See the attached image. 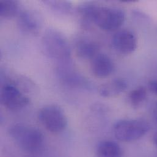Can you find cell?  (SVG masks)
I'll list each match as a JSON object with an SVG mask.
<instances>
[{
  "mask_svg": "<svg viewBox=\"0 0 157 157\" xmlns=\"http://www.w3.org/2000/svg\"><path fill=\"white\" fill-rule=\"evenodd\" d=\"M9 134L22 149L29 152L39 151L44 141V136L39 130L21 124L12 126Z\"/></svg>",
  "mask_w": 157,
  "mask_h": 157,
  "instance_id": "1",
  "label": "cell"
},
{
  "mask_svg": "<svg viewBox=\"0 0 157 157\" xmlns=\"http://www.w3.org/2000/svg\"><path fill=\"white\" fill-rule=\"evenodd\" d=\"M42 45L46 53L52 58L66 63L71 55V48L65 36L55 29H48L42 37Z\"/></svg>",
  "mask_w": 157,
  "mask_h": 157,
  "instance_id": "2",
  "label": "cell"
},
{
  "mask_svg": "<svg viewBox=\"0 0 157 157\" xmlns=\"http://www.w3.org/2000/svg\"><path fill=\"white\" fill-rule=\"evenodd\" d=\"M89 11L92 22L105 31L118 29L124 23L125 20L124 12L119 9L90 4Z\"/></svg>",
  "mask_w": 157,
  "mask_h": 157,
  "instance_id": "3",
  "label": "cell"
},
{
  "mask_svg": "<svg viewBox=\"0 0 157 157\" xmlns=\"http://www.w3.org/2000/svg\"><path fill=\"white\" fill-rule=\"evenodd\" d=\"M149 125L140 119H124L117 122L113 127L115 137L122 142H132L143 137L149 131Z\"/></svg>",
  "mask_w": 157,
  "mask_h": 157,
  "instance_id": "4",
  "label": "cell"
},
{
  "mask_svg": "<svg viewBox=\"0 0 157 157\" xmlns=\"http://www.w3.org/2000/svg\"><path fill=\"white\" fill-rule=\"evenodd\" d=\"M38 117L43 126L52 133H60L67 125L65 113L56 105H51L44 106L39 111Z\"/></svg>",
  "mask_w": 157,
  "mask_h": 157,
  "instance_id": "5",
  "label": "cell"
},
{
  "mask_svg": "<svg viewBox=\"0 0 157 157\" xmlns=\"http://www.w3.org/2000/svg\"><path fill=\"white\" fill-rule=\"evenodd\" d=\"M1 101L7 109L16 111L26 107L29 99L15 86L8 83L2 87Z\"/></svg>",
  "mask_w": 157,
  "mask_h": 157,
  "instance_id": "6",
  "label": "cell"
},
{
  "mask_svg": "<svg viewBox=\"0 0 157 157\" xmlns=\"http://www.w3.org/2000/svg\"><path fill=\"white\" fill-rule=\"evenodd\" d=\"M18 23L20 29L29 35H37L42 27L40 14L32 10H25L18 15Z\"/></svg>",
  "mask_w": 157,
  "mask_h": 157,
  "instance_id": "7",
  "label": "cell"
},
{
  "mask_svg": "<svg viewBox=\"0 0 157 157\" xmlns=\"http://www.w3.org/2000/svg\"><path fill=\"white\" fill-rule=\"evenodd\" d=\"M112 41L114 48L123 54L132 53L137 47L136 37L131 31L126 29L117 32Z\"/></svg>",
  "mask_w": 157,
  "mask_h": 157,
  "instance_id": "8",
  "label": "cell"
},
{
  "mask_svg": "<svg viewBox=\"0 0 157 157\" xmlns=\"http://www.w3.org/2000/svg\"><path fill=\"white\" fill-rule=\"evenodd\" d=\"M114 64L111 59L105 54L98 53L92 59L91 69L93 74L98 77H106L113 72Z\"/></svg>",
  "mask_w": 157,
  "mask_h": 157,
  "instance_id": "9",
  "label": "cell"
},
{
  "mask_svg": "<svg viewBox=\"0 0 157 157\" xmlns=\"http://www.w3.org/2000/svg\"><path fill=\"white\" fill-rule=\"evenodd\" d=\"M127 87V82L122 78H116L101 85L98 89L100 94L104 97H113L124 92Z\"/></svg>",
  "mask_w": 157,
  "mask_h": 157,
  "instance_id": "10",
  "label": "cell"
},
{
  "mask_svg": "<svg viewBox=\"0 0 157 157\" xmlns=\"http://www.w3.org/2000/svg\"><path fill=\"white\" fill-rule=\"evenodd\" d=\"M122 150L117 143L113 141H101L97 146L96 157H122Z\"/></svg>",
  "mask_w": 157,
  "mask_h": 157,
  "instance_id": "11",
  "label": "cell"
},
{
  "mask_svg": "<svg viewBox=\"0 0 157 157\" xmlns=\"http://www.w3.org/2000/svg\"><path fill=\"white\" fill-rule=\"evenodd\" d=\"M75 51L78 56L84 59H92L98 53V47L94 42L80 39L76 43Z\"/></svg>",
  "mask_w": 157,
  "mask_h": 157,
  "instance_id": "12",
  "label": "cell"
},
{
  "mask_svg": "<svg viewBox=\"0 0 157 157\" xmlns=\"http://www.w3.org/2000/svg\"><path fill=\"white\" fill-rule=\"evenodd\" d=\"M69 69L65 67L62 69L59 72V75L63 82L66 84L73 87H79L82 85L84 83L83 78L78 74Z\"/></svg>",
  "mask_w": 157,
  "mask_h": 157,
  "instance_id": "13",
  "label": "cell"
},
{
  "mask_svg": "<svg viewBox=\"0 0 157 157\" xmlns=\"http://www.w3.org/2000/svg\"><path fill=\"white\" fill-rule=\"evenodd\" d=\"M18 13V6L15 1H1L0 2V15L5 18H11Z\"/></svg>",
  "mask_w": 157,
  "mask_h": 157,
  "instance_id": "14",
  "label": "cell"
},
{
  "mask_svg": "<svg viewBox=\"0 0 157 157\" xmlns=\"http://www.w3.org/2000/svg\"><path fill=\"white\" fill-rule=\"evenodd\" d=\"M147 91L144 87H138L130 92L128 98L130 103L134 107L141 105L146 98Z\"/></svg>",
  "mask_w": 157,
  "mask_h": 157,
  "instance_id": "15",
  "label": "cell"
},
{
  "mask_svg": "<svg viewBox=\"0 0 157 157\" xmlns=\"http://www.w3.org/2000/svg\"><path fill=\"white\" fill-rule=\"evenodd\" d=\"M45 4H47L52 9L56 12L67 13H69L72 9L71 4L67 1H45Z\"/></svg>",
  "mask_w": 157,
  "mask_h": 157,
  "instance_id": "16",
  "label": "cell"
},
{
  "mask_svg": "<svg viewBox=\"0 0 157 157\" xmlns=\"http://www.w3.org/2000/svg\"><path fill=\"white\" fill-rule=\"evenodd\" d=\"M149 88L152 92L157 95V80H153L149 82Z\"/></svg>",
  "mask_w": 157,
  "mask_h": 157,
  "instance_id": "17",
  "label": "cell"
},
{
  "mask_svg": "<svg viewBox=\"0 0 157 157\" xmlns=\"http://www.w3.org/2000/svg\"><path fill=\"white\" fill-rule=\"evenodd\" d=\"M154 117L157 121V101L154 106Z\"/></svg>",
  "mask_w": 157,
  "mask_h": 157,
  "instance_id": "18",
  "label": "cell"
},
{
  "mask_svg": "<svg viewBox=\"0 0 157 157\" xmlns=\"http://www.w3.org/2000/svg\"><path fill=\"white\" fill-rule=\"evenodd\" d=\"M153 140H154V144L156 145V146L157 147V132L154 135V138H153Z\"/></svg>",
  "mask_w": 157,
  "mask_h": 157,
  "instance_id": "19",
  "label": "cell"
}]
</instances>
